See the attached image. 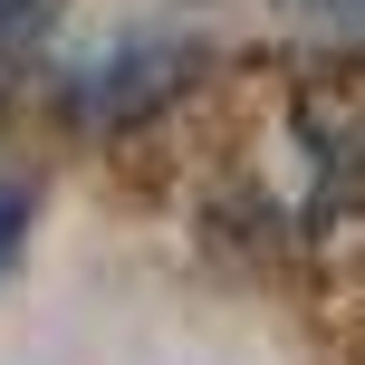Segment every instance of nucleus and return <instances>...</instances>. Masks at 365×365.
I'll return each instance as SVG.
<instances>
[{
	"instance_id": "obj_3",
	"label": "nucleus",
	"mask_w": 365,
	"mask_h": 365,
	"mask_svg": "<svg viewBox=\"0 0 365 365\" xmlns=\"http://www.w3.org/2000/svg\"><path fill=\"white\" fill-rule=\"evenodd\" d=\"M346 10H356V19H365V0H346Z\"/></svg>"
},
{
	"instance_id": "obj_2",
	"label": "nucleus",
	"mask_w": 365,
	"mask_h": 365,
	"mask_svg": "<svg viewBox=\"0 0 365 365\" xmlns=\"http://www.w3.org/2000/svg\"><path fill=\"white\" fill-rule=\"evenodd\" d=\"M19 29H29V0H0V77H10V58H19Z\"/></svg>"
},
{
	"instance_id": "obj_1",
	"label": "nucleus",
	"mask_w": 365,
	"mask_h": 365,
	"mask_svg": "<svg viewBox=\"0 0 365 365\" xmlns=\"http://www.w3.org/2000/svg\"><path fill=\"white\" fill-rule=\"evenodd\" d=\"M19 231H29V192H19V182H0V269L19 259Z\"/></svg>"
}]
</instances>
